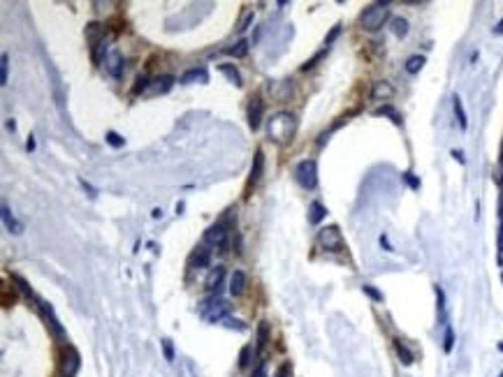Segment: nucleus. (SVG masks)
Segmentation results:
<instances>
[{
	"instance_id": "nucleus-26",
	"label": "nucleus",
	"mask_w": 503,
	"mask_h": 377,
	"mask_svg": "<svg viewBox=\"0 0 503 377\" xmlns=\"http://www.w3.org/2000/svg\"><path fill=\"white\" fill-rule=\"evenodd\" d=\"M422 65H425V56H411V58L406 60V72L418 74L420 70H422Z\"/></svg>"
},
{
	"instance_id": "nucleus-46",
	"label": "nucleus",
	"mask_w": 503,
	"mask_h": 377,
	"mask_svg": "<svg viewBox=\"0 0 503 377\" xmlns=\"http://www.w3.org/2000/svg\"><path fill=\"white\" fill-rule=\"evenodd\" d=\"M452 157H455L457 162H461V164L466 162V160H464V153H461V150H452Z\"/></svg>"
},
{
	"instance_id": "nucleus-5",
	"label": "nucleus",
	"mask_w": 503,
	"mask_h": 377,
	"mask_svg": "<svg viewBox=\"0 0 503 377\" xmlns=\"http://www.w3.org/2000/svg\"><path fill=\"white\" fill-rule=\"evenodd\" d=\"M294 176H297V183H299L301 187H316L318 183V164L316 160H301L299 164H297V169H294Z\"/></svg>"
},
{
	"instance_id": "nucleus-16",
	"label": "nucleus",
	"mask_w": 503,
	"mask_h": 377,
	"mask_svg": "<svg viewBox=\"0 0 503 377\" xmlns=\"http://www.w3.org/2000/svg\"><path fill=\"white\" fill-rule=\"evenodd\" d=\"M223 276H225V269H223V266L211 269L209 278H207V289H209V292H218V287H221V282H223Z\"/></svg>"
},
{
	"instance_id": "nucleus-20",
	"label": "nucleus",
	"mask_w": 503,
	"mask_h": 377,
	"mask_svg": "<svg viewBox=\"0 0 503 377\" xmlns=\"http://www.w3.org/2000/svg\"><path fill=\"white\" fill-rule=\"evenodd\" d=\"M269 342V322H260L258 326V352H262Z\"/></svg>"
},
{
	"instance_id": "nucleus-33",
	"label": "nucleus",
	"mask_w": 503,
	"mask_h": 377,
	"mask_svg": "<svg viewBox=\"0 0 503 377\" xmlns=\"http://www.w3.org/2000/svg\"><path fill=\"white\" fill-rule=\"evenodd\" d=\"M162 354H165V359H167V361H174V345H172V340H169V338H165V340H162Z\"/></svg>"
},
{
	"instance_id": "nucleus-8",
	"label": "nucleus",
	"mask_w": 503,
	"mask_h": 377,
	"mask_svg": "<svg viewBox=\"0 0 503 377\" xmlns=\"http://www.w3.org/2000/svg\"><path fill=\"white\" fill-rule=\"evenodd\" d=\"M40 310H42V315H44V319L49 322V326H51V331H54V335L56 338H65V331H63V326H60V322L56 319V315H54V308L47 303V301H40Z\"/></svg>"
},
{
	"instance_id": "nucleus-49",
	"label": "nucleus",
	"mask_w": 503,
	"mask_h": 377,
	"mask_svg": "<svg viewBox=\"0 0 503 377\" xmlns=\"http://www.w3.org/2000/svg\"><path fill=\"white\" fill-rule=\"evenodd\" d=\"M151 216H153V220H160V218H162V209H153V213H151Z\"/></svg>"
},
{
	"instance_id": "nucleus-1",
	"label": "nucleus",
	"mask_w": 503,
	"mask_h": 377,
	"mask_svg": "<svg viewBox=\"0 0 503 377\" xmlns=\"http://www.w3.org/2000/svg\"><path fill=\"white\" fill-rule=\"evenodd\" d=\"M267 132H269V139H274L276 144H285L294 134V118L287 111H278L276 116H271Z\"/></svg>"
},
{
	"instance_id": "nucleus-54",
	"label": "nucleus",
	"mask_w": 503,
	"mask_h": 377,
	"mask_svg": "<svg viewBox=\"0 0 503 377\" xmlns=\"http://www.w3.org/2000/svg\"><path fill=\"white\" fill-rule=\"evenodd\" d=\"M501 280H503V273H501Z\"/></svg>"
},
{
	"instance_id": "nucleus-4",
	"label": "nucleus",
	"mask_w": 503,
	"mask_h": 377,
	"mask_svg": "<svg viewBox=\"0 0 503 377\" xmlns=\"http://www.w3.org/2000/svg\"><path fill=\"white\" fill-rule=\"evenodd\" d=\"M230 310H232V305H230L228 301L218 299V296H211V299H207L199 305V312H202L209 322H221V319H225Z\"/></svg>"
},
{
	"instance_id": "nucleus-14",
	"label": "nucleus",
	"mask_w": 503,
	"mask_h": 377,
	"mask_svg": "<svg viewBox=\"0 0 503 377\" xmlns=\"http://www.w3.org/2000/svg\"><path fill=\"white\" fill-rule=\"evenodd\" d=\"M3 222H5V227H7V232H12V234H24V225L17 220V218L12 216V211L7 209V206H3Z\"/></svg>"
},
{
	"instance_id": "nucleus-41",
	"label": "nucleus",
	"mask_w": 503,
	"mask_h": 377,
	"mask_svg": "<svg viewBox=\"0 0 503 377\" xmlns=\"http://www.w3.org/2000/svg\"><path fill=\"white\" fill-rule=\"evenodd\" d=\"M339 33H341V26H334V30H332L330 35H327V40H325V44H327V47H330V44H332V42H334V40H336V35H339Z\"/></svg>"
},
{
	"instance_id": "nucleus-22",
	"label": "nucleus",
	"mask_w": 503,
	"mask_h": 377,
	"mask_svg": "<svg viewBox=\"0 0 503 377\" xmlns=\"http://www.w3.org/2000/svg\"><path fill=\"white\" fill-rule=\"evenodd\" d=\"M211 259V250H207V248H197V250L192 252V257H190V264H197V266H207Z\"/></svg>"
},
{
	"instance_id": "nucleus-39",
	"label": "nucleus",
	"mask_w": 503,
	"mask_h": 377,
	"mask_svg": "<svg viewBox=\"0 0 503 377\" xmlns=\"http://www.w3.org/2000/svg\"><path fill=\"white\" fill-rule=\"evenodd\" d=\"M404 180H406V183H408L411 187H413V190H418V187H420V180L415 178V176L411 174V171H406V174H404Z\"/></svg>"
},
{
	"instance_id": "nucleus-44",
	"label": "nucleus",
	"mask_w": 503,
	"mask_h": 377,
	"mask_svg": "<svg viewBox=\"0 0 503 377\" xmlns=\"http://www.w3.org/2000/svg\"><path fill=\"white\" fill-rule=\"evenodd\" d=\"M323 54H325V51H323ZM323 54H318V56H316V58H313V60H309V63H304V65H301V70H311V67H313V65H316L318 60L323 58Z\"/></svg>"
},
{
	"instance_id": "nucleus-24",
	"label": "nucleus",
	"mask_w": 503,
	"mask_h": 377,
	"mask_svg": "<svg viewBox=\"0 0 503 377\" xmlns=\"http://www.w3.org/2000/svg\"><path fill=\"white\" fill-rule=\"evenodd\" d=\"M218 70H221V72L225 74V77H228L234 86H241V74L237 72V67H234V65H218Z\"/></svg>"
},
{
	"instance_id": "nucleus-19",
	"label": "nucleus",
	"mask_w": 503,
	"mask_h": 377,
	"mask_svg": "<svg viewBox=\"0 0 503 377\" xmlns=\"http://www.w3.org/2000/svg\"><path fill=\"white\" fill-rule=\"evenodd\" d=\"M325 216H327V209H325L320 202H313L311 206H309V220H311L313 225H318Z\"/></svg>"
},
{
	"instance_id": "nucleus-45",
	"label": "nucleus",
	"mask_w": 503,
	"mask_h": 377,
	"mask_svg": "<svg viewBox=\"0 0 503 377\" xmlns=\"http://www.w3.org/2000/svg\"><path fill=\"white\" fill-rule=\"evenodd\" d=\"M26 150H30V153L35 150V139H33V134H30V137H28V141H26Z\"/></svg>"
},
{
	"instance_id": "nucleus-42",
	"label": "nucleus",
	"mask_w": 503,
	"mask_h": 377,
	"mask_svg": "<svg viewBox=\"0 0 503 377\" xmlns=\"http://www.w3.org/2000/svg\"><path fill=\"white\" fill-rule=\"evenodd\" d=\"M251 21H253V12H248V14H246V19H244V21H241V26H239V28H237V30H239V33H244V30L248 28V24H251Z\"/></svg>"
},
{
	"instance_id": "nucleus-6",
	"label": "nucleus",
	"mask_w": 503,
	"mask_h": 377,
	"mask_svg": "<svg viewBox=\"0 0 503 377\" xmlns=\"http://www.w3.org/2000/svg\"><path fill=\"white\" fill-rule=\"evenodd\" d=\"M318 243L325 248V250L330 252H336L343 248V239H341V232L339 227H323L318 232Z\"/></svg>"
},
{
	"instance_id": "nucleus-17",
	"label": "nucleus",
	"mask_w": 503,
	"mask_h": 377,
	"mask_svg": "<svg viewBox=\"0 0 503 377\" xmlns=\"http://www.w3.org/2000/svg\"><path fill=\"white\" fill-rule=\"evenodd\" d=\"M102 35H105V28H102L100 24H95V21H93V24L86 26V40H88L93 47H97V44H100Z\"/></svg>"
},
{
	"instance_id": "nucleus-13",
	"label": "nucleus",
	"mask_w": 503,
	"mask_h": 377,
	"mask_svg": "<svg viewBox=\"0 0 503 377\" xmlns=\"http://www.w3.org/2000/svg\"><path fill=\"white\" fill-rule=\"evenodd\" d=\"M202 81V84H207L209 81V74H207V70L204 67H192V70H188V72H183L181 74V84H192V81Z\"/></svg>"
},
{
	"instance_id": "nucleus-11",
	"label": "nucleus",
	"mask_w": 503,
	"mask_h": 377,
	"mask_svg": "<svg viewBox=\"0 0 503 377\" xmlns=\"http://www.w3.org/2000/svg\"><path fill=\"white\" fill-rule=\"evenodd\" d=\"M105 65H107L109 74L114 79H119L121 74H123V56L119 54V51H109L107 58H105Z\"/></svg>"
},
{
	"instance_id": "nucleus-27",
	"label": "nucleus",
	"mask_w": 503,
	"mask_h": 377,
	"mask_svg": "<svg viewBox=\"0 0 503 377\" xmlns=\"http://www.w3.org/2000/svg\"><path fill=\"white\" fill-rule=\"evenodd\" d=\"M392 33H394L396 37H406V33H408V21L406 19H401V17L392 19Z\"/></svg>"
},
{
	"instance_id": "nucleus-50",
	"label": "nucleus",
	"mask_w": 503,
	"mask_h": 377,
	"mask_svg": "<svg viewBox=\"0 0 503 377\" xmlns=\"http://www.w3.org/2000/svg\"><path fill=\"white\" fill-rule=\"evenodd\" d=\"M7 130H12V132H14V130H17V123H14V120H12V118L7 120Z\"/></svg>"
},
{
	"instance_id": "nucleus-25",
	"label": "nucleus",
	"mask_w": 503,
	"mask_h": 377,
	"mask_svg": "<svg viewBox=\"0 0 503 377\" xmlns=\"http://www.w3.org/2000/svg\"><path fill=\"white\" fill-rule=\"evenodd\" d=\"M225 54L234 56V58H244V56L248 54V42H246V40H239V42L234 44V47L225 49Z\"/></svg>"
},
{
	"instance_id": "nucleus-10",
	"label": "nucleus",
	"mask_w": 503,
	"mask_h": 377,
	"mask_svg": "<svg viewBox=\"0 0 503 377\" xmlns=\"http://www.w3.org/2000/svg\"><path fill=\"white\" fill-rule=\"evenodd\" d=\"M264 174V155L262 150H255V157H253V167H251V176H248V187L258 185V180Z\"/></svg>"
},
{
	"instance_id": "nucleus-48",
	"label": "nucleus",
	"mask_w": 503,
	"mask_h": 377,
	"mask_svg": "<svg viewBox=\"0 0 503 377\" xmlns=\"http://www.w3.org/2000/svg\"><path fill=\"white\" fill-rule=\"evenodd\" d=\"M380 243H383V248H385V250H392V246H389L387 236H380Z\"/></svg>"
},
{
	"instance_id": "nucleus-29",
	"label": "nucleus",
	"mask_w": 503,
	"mask_h": 377,
	"mask_svg": "<svg viewBox=\"0 0 503 377\" xmlns=\"http://www.w3.org/2000/svg\"><path fill=\"white\" fill-rule=\"evenodd\" d=\"M452 347H455V331H452V326H445V342H443V349L445 352H452Z\"/></svg>"
},
{
	"instance_id": "nucleus-36",
	"label": "nucleus",
	"mask_w": 503,
	"mask_h": 377,
	"mask_svg": "<svg viewBox=\"0 0 503 377\" xmlns=\"http://www.w3.org/2000/svg\"><path fill=\"white\" fill-rule=\"evenodd\" d=\"M251 352H253V349L248 347V345H246V347L241 349V354H239V365H241V368L251 363Z\"/></svg>"
},
{
	"instance_id": "nucleus-34",
	"label": "nucleus",
	"mask_w": 503,
	"mask_h": 377,
	"mask_svg": "<svg viewBox=\"0 0 503 377\" xmlns=\"http://www.w3.org/2000/svg\"><path fill=\"white\" fill-rule=\"evenodd\" d=\"M12 280L17 282V285H19V289H21V292L26 294V296H33V289L28 287V282H26V280H24V278H21V276H12Z\"/></svg>"
},
{
	"instance_id": "nucleus-51",
	"label": "nucleus",
	"mask_w": 503,
	"mask_h": 377,
	"mask_svg": "<svg viewBox=\"0 0 503 377\" xmlns=\"http://www.w3.org/2000/svg\"><path fill=\"white\" fill-rule=\"evenodd\" d=\"M501 160H503V146H501Z\"/></svg>"
},
{
	"instance_id": "nucleus-31",
	"label": "nucleus",
	"mask_w": 503,
	"mask_h": 377,
	"mask_svg": "<svg viewBox=\"0 0 503 377\" xmlns=\"http://www.w3.org/2000/svg\"><path fill=\"white\" fill-rule=\"evenodd\" d=\"M146 90H149V79L139 77L137 81H135V88H132V93H135V95H139V93H146Z\"/></svg>"
},
{
	"instance_id": "nucleus-52",
	"label": "nucleus",
	"mask_w": 503,
	"mask_h": 377,
	"mask_svg": "<svg viewBox=\"0 0 503 377\" xmlns=\"http://www.w3.org/2000/svg\"><path fill=\"white\" fill-rule=\"evenodd\" d=\"M498 347H501V349H503V342H501V345H498Z\"/></svg>"
},
{
	"instance_id": "nucleus-3",
	"label": "nucleus",
	"mask_w": 503,
	"mask_h": 377,
	"mask_svg": "<svg viewBox=\"0 0 503 377\" xmlns=\"http://www.w3.org/2000/svg\"><path fill=\"white\" fill-rule=\"evenodd\" d=\"M230 218H232V211H230V216H225L223 220H218L214 225V227L207 229V234H204V241L207 243H211V246H216L221 252H225V248H228V227H230Z\"/></svg>"
},
{
	"instance_id": "nucleus-43",
	"label": "nucleus",
	"mask_w": 503,
	"mask_h": 377,
	"mask_svg": "<svg viewBox=\"0 0 503 377\" xmlns=\"http://www.w3.org/2000/svg\"><path fill=\"white\" fill-rule=\"evenodd\" d=\"M79 183H81V187H84V190H88V192H90V197H95V195H97V190H95V187L90 185V183H86V180H84V178L79 180Z\"/></svg>"
},
{
	"instance_id": "nucleus-37",
	"label": "nucleus",
	"mask_w": 503,
	"mask_h": 377,
	"mask_svg": "<svg viewBox=\"0 0 503 377\" xmlns=\"http://www.w3.org/2000/svg\"><path fill=\"white\" fill-rule=\"evenodd\" d=\"M7 70H10V56H7V54H3V67H0V72H3L0 81H3V86L7 84Z\"/></svg>"
},
{
	"instance_id": "nucleus-47",
	"label": "nucleus",
	"mask_w": 503,
	"mask_h": 377,
	"mask_svg": "<svg viewBox=\"0 0 503 377\" xmlns=\"http://www.w3.org/2000/svg\"><path fill=\"white\" fill-rule=\"evenodd\" d=\"M494 33H496V35H503V19L498 21L496 26H494Z\"/></svg>"
},
{
	"instance_id": "nucleus-40",
	"label": "nucleus",
	"mask_w": 503,
	"mask_h": 377,
	"mask_svg": "<svg viewBox=\"0 0 503 377\" xmlns=\"http://www.w3.org/2000/svg\"><path fill=\"white\" fill-rule=\"evenodd\" d=\"M498 262H503V218H501V227H498Z\"/></svg>"
},
{
	"instance_id": "nucleus-21",
	"label": "nucleus",
	"mask_w": 503,
	"mask_h": 377,
	"mask_svg": "<svg viewBox=\"0 0 503 377\" xmlns=\"http://www.w3.org/2000/svg\"><path fill=\"white\" fill-rule=\"evenodd\" d=\"M394 349H396V354H399V359H401L404 365L413 363V352H411V349H408L401 340H394Z\"/></svg>"
},
{
	"instance_id": "nucleus-53",
	"label": "nucleus",
	"mask_w": 503,
	"mask_h": 377,
	"mask_svg": "<svg viewBox=\"0 0 503 377\" xmlns=\"http://www.w3.org/2000/svg\"><path fill=\"white\" fill-rule=\"evenodd\" d=\"M498 377H503V372H501V375H498Z\"/></svg>"
},
{
	"instance_id": "nucleus-2",
	"label": "nucleus",
	"mask_w": 503,
	"mask_h": 377,
	"mask_svg": "<svg viewBox=\"0 0 503 377\" xmlns=\"http://www.w3.org/2000/svg\"><path fill=\"white\" fill-rule=\"evenodd\" d=\"M389 17V10L387 5H383V3H378V5H371V7H366L364 14H362V19H359V26L364 30H378L380 26L387 21Z\"/></svg>"
},
{
	"instance_id": "nucleus-28",
	"label": "nucleus",
	"mask_w": 503,
	"mask_h": 377,
	"mask_svg": "<svg viewBox=\"0 0 503 377\" xmlns=\"http://www.w3.org/2000/svg\"><path fill=\"white\" fill-rule=\"evenodd\" d=\"M376 114H378V116H389V118H392V123H396V125H401V116L396 114V111H394L392 107H389V104H387V107H380V109L376 111Z\"/></svg>"
},
{
	"instance_id": "nucleus-18",
	"label": "nucleus",
	"mask_w": 503,
	"mask_h": 377,
	"mask_svg": "<svg viewBox=\"0 0 503 377\" xmlns=\"http://www.w3.org/2000/svg\"><path fill=\"white\" fill-rule=\"evenodd\" d=\"M392 86L387 84V81H378L376 86H373V90H371V97L373 100H389L392 97Z\"/></svg>"
},
{
	"instance_id": "nucleus-15",
	"label": "nucleus",
	"mask_w": 503,
	"mask_h": 377,
	"mask_svg": "<svg viewBox=\"0 0 503 377\" xmlns=\"http://www.w3.org/2000/svg\"><path fill=\"white\" fill-rule=\"evenodd\" d=\"M67 352H70V359H67V354H65L63 370H65V377H74V372H77V368H79V354L74 347H67Z\"/></svg>"
},
{
	"instance_id": "nucleus-7",
	"label": "nucleus",
	"mask_w": 503,
	"mask_h": 377,
	"mask_svg": "<svg viewBox=\"0 0 503 377\" xmlns=\"http://www.w3.org/2000/svg\"><path fill=\"white\" fill-rule=\"evenodd\" d=\"M262 114H264V104L260 97H253L251 104H248V125L251 130H258L260 123H262Z\"/></svg>"
},
{
	"instance_id": "nucleus-38",
	"label": "nucleus",
	"mask_w": 503,
	"mask_h": 377,
	"mask_svg": "<svg viewBox=\"0 0 503 377\" xmlns=\"http://www.w3.org/2000/svg\"><path fill=\"white\" fill-rule=\"evenodd\" d=\"M290 375H292V365H290V363H283L281 368L276 370L274 377H290Z\"/></svg>"
},
{
	"instance_id": "nucleus-23",
	"label": "nucleus",
	"mask_w": 503,
	"mask_h": 377,
	"mask_svg": "<svg viewBox=\"0 0 503 377\" xmlns=\"http://www.w3.org/2000/svg\"><path fill=\"white\" fill-rule=\"evenodd\" d=\"M452 104H455V114H457V120H459V127H461V130H466V127H468V120H466V111H464V107H461L459 95L452 97Z\"/></svg>"
},
{
	"instance_id": "nucleus-32",
	"label": "nucleus",
	"mask_w": 503,
	"mask_h": 377,
	"mask_svg": "<svg viewBox=\"0 0 503 377\" xmlns=\"http://www.w3.org/2000/svg\"><path fill=\"white\" fill-rule=\"evenodd\" d=\"M436 299H438V315H441V319H443L445 317V294L438 285H436Z\"/></svg>"
},
{
	"instance_id": "nucleus-12",
	"label": "nucleus",
	"mask_w": 503,
	"mask_h": 377,
	"mask_svg": "<svg viewBox=\"0 0 503 377\" xmlns=\"http://www.w3.org/2000/svg\"><path fill=\"white\" fill-rule=\"evenodd\" d=\"M246 289V273L244 271H234L230 276V294L232 296H241Z\"/></svg>"
},
{
	"instance_id": "nucleus-30",
	"label": "nucleus",
	"mask_w": 503,
	"mask_h": 377,
	"mask_svg": "<svg viewBox=\"0 0 503 377\" xmlns=\"http://www.w3.org/2000/svg\"><path fill=\"white\" fill-rule=\"evenodd\" d=\"M107 144L114 146V148H121V146L126 144V139L121 137V134H116V132H107Z\"/></svg>"
},
{
	"instance_id": "nucleus-35",
	"label": "nucleus",
	"mask_w": 503,
	"mask_h": 377,
	"mask_svg": "<svg viewBox=\"0 0 503 377\" xmlns=\"http://www.w3.org/2000/svg\"><path fill=\"white\" fill-rule=\"evenodd\" d=\"M362 289H364V294H366V296H371L373 301H383V294L378 292V289L373 287V285H364Z\"/></svg>"
},
{
	"instance_id": "nucleus-9",
	"label": "nucleus",
	"mask_w": 503,
	"mask_h": 377,
	"mask_svg": "<svg viewBox=\"0 0 503 377\" xmlns=\"http://www.w3.org/2000/svg\"><path fill=\"white\" fill-rule=\"evenodd\" d=\"M172 86H174V77H169V74H162V77L153 79V84L149 86L146 95H165V93H167Z\"/></svg>"
}]
</instances>
